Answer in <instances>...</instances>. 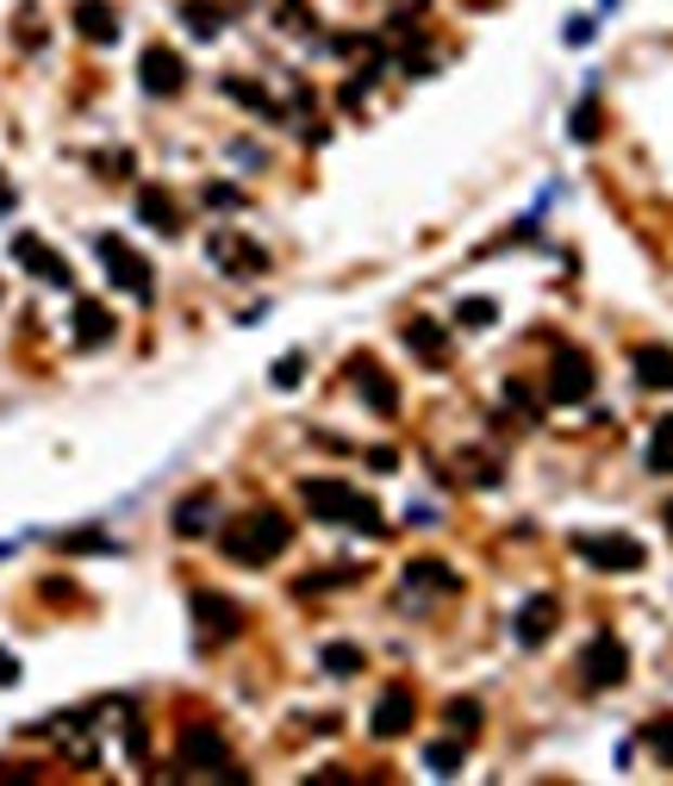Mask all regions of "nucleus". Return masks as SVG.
Here are the masks:
<instances>
[{
    "instance_id": "nucleus-22",
    "label": "nucleus",
    "mask_w": 673,
    "mask_h": 786,
    "mask_svg": "<svg viewBox=\"0 0 673 786\" xmlns=\"http://www.w3.org/2000/svg\"><path fill=\"white\" fill-rule=\"evenodd\" d=\"M181 20H187L194 38H219L224 31V7L219 0H181Z\"/></svg>"
},
{
    "instance_id": "nucleus-34",
    "label": "nucleus",
    "mask_w": 673,
    "mask_h": 786,
    "mask_svg": "<svg viewBox=\"0 0 673 786\" xmlns=\"http://www.w3.org/2000/svg\"><path fill=\"white\" fill-rule=\"evenodd\" d=\"M299 375H306V356H281L274 362V387H299Z\"/></svg>"
},
{
    "instance_id": "nucleus-11",
    "label": "nucleus",
    "mask_w": 673,
    "mask_h": 786,
    "mask_svg": "<svg viewBox=\"0 0 673 786\" xmlns=\"http://www.w3.org/2000/svg\"><path fill=\"white\" fill-rule=\"evenodd\" d=\"M555 631H561V600H555V593H536V600H523V606H518L512 636H518L523 649H543Z\"/></svg>"
},
{
    "instance_id": "nucleus-17",
    "label": "nucleus",
    "mask_w": 673,
    "mask_h": 786,
    "mask_svg": "<svg viewBox=\"0 0 673 786\" xmlns=\"http://www.w3.org/2000/svg\"><path fill=\"white\" fill-rule=\"evenodd\" d=\"M138 219H144L150 231L174 237V231H181V206H174L169 188H138Z\"/></svg>"
},
{
    "instance_id": "nucleus-10",
    "label": "nucleus",
    "mask_w": 673,
    "mask_h": 786,
    "mask_svg": "<svg viewBox=\"0 0 673 786\" xmlns=\"http://www.w3.org/2000/svg\"><path fill=\"white\" fill-rule=\"evenodd\" d=\"M586 394H593V362L580 350H561L555 369H548V400H555V407H580Z\"/></svg>"
},
{
    "instance_id": "nucleus-4",
    "label": "nucleus",
    "mask_w": 673,
    "mask_h": 786,
    "mask_svg": "<svg viewBox=\"0 0 673 786\" xmlns=\"http://www.w3.org/2000/svg\"><path fill=\"white\" fill-rule=\"evenodd\" d=\"M573 556L586 568H598V575H636V568H648V550L630 531H580L573 537Z\"/></svg>"
},
{
    "instance_id": "nucleus-9",
    "label": "nucleus",
    "mask_w": 673,
    "mask_h": 786,
    "mask_svg": "<svg viewBox=\"0 0 673 786\" xmlns=\"http://www.w3.org/2000/svg\"><path fill=\"white\" fill-rule=\"evenodd\" d=\"M194 624H199V643H231L244 631V606L224 600V593H194Z\"/></svg>"
},
{
    "instance_id": "nucleus-13",
    "label": "nucleus",
    "mask_w": 673,
    "mask_h": 786,
    "mask_svg": "<svg viewBox=\"0 0 673 786\" xmlns=\"http://www.w3.org/2000/svg\"><path fill=\"white\" fill-rule=\"evenodd\" d=\"M13 256H20L25 269H31V275L44 281V287H69V262H63V256L50 250L44 237H38V231H20V237H13Z\"/></svg>"
},
{
    "instance_id": "nucleus-3",
    "label": "nucleus",
    "mask_w": 673,
    "mask_h": 786,
    "mask_svg": "<svg viewBox=\"0 0 673 786\" xmlns=\"http://www.w3.org/2000/svg\"><path fill=\"white\" fill-rule=\"evenodd\" d=\"M174 761H181V774H219V781H244V768L231 761V743H224L206 718H194V724H181V736H174Z\"/></svg>"
},
{
    "instance_id": "nucleus-24",
    "label": "nucleus",
    "mask_w": 673,
    "mask_h": 786,
    "mask_svg": "<svg viewBox=\"0 0 673 786\" xmlns=\"http://www.w3.org/2000/svg\"><path fill=\"white\" fill-rule=\"evenodd\" d=\"M648 475H673V418H661L655 425V437H648V456H643Z\"/></svg>"
},
{
    "instance_id": "nucleus-36",
    "label": "nucleus",
    "mask_w": 673,
    "mask_h": 786,
    "mask_svg": "<svg viewBox=\"0 0 673 786\" xmlns=\"http://www.w3.org/2000/svg\"><path fill=\"white\" fill-rule=\"evenodd\" d=\"M56 543H63V550H113L100 531H69V537H56Z\"/></svg>"
},
{
    "instance_id": "nucleus-41",
    "label": "nucleus",
    "mask_w": 673,
    "mask_h": 786,
    "mask_svg": "<svg viewBox=\"0 0 673 786\" xmlns=\"http://www.w3.org/2000/svg\"><path fill=\"white\" fill-rule=\"evenodd\" d=\"M20 681V656H7V649H0V686H13Z\"/></svg>"
},
{
    "instance_id": "nucleus-31",
    "label": "nucleus",
    "mask_w": 673,
    "mask_h": 786,
    "mask_svg": "<svg viewBox=\"0 0 673 786\" xmlns=\"http://www.w3.org/2000/svg\"><path fill=\"white\" fill-rule=\"evenodd\" d=\"M573 138H580V144H593V138H598V101H580V106H573Z\"/></svg>"
},
{
    "instance_id": "nucleus-1",
    "label": "nucleus",
    "mask_w": 673,
    "mask_h": 786,
    "mask_svg": "<svg viewBox=\"0 0 673 786\" xmlns=\"http://www.w3.org/2000/svg\"><path fill=\"white\" fill-rule=\"evenodd\" d=\"M287 543H294V518H281L274 506L237 512V518L219 531L224 562H237V568H269V562L287 550Z\"/></svg>"
},
{
    "instance_id": "nucleus-27",
    "label": "nucleus",
    "mask_w": 673,
    "mask_h": 786,
    "mask_svg": "<svg viewBox=\"0 0 673 786\" xmlns=\"http://www.w3.org/2000/svg\"><path fill=\"white\" fill-rule=\"evenodd\" d=\"M424 768H430V774H462V736H449V743H430V749H424Z\"/></svg>"
},
{
    "instance_id": "nucleus-30",
    "label": "nucleus",
    "mask_w": 673,
    "mask_h": 786,
    "mask_svg": "<svg viewBox=\"0 0 673 786\" xmlns=\"http://www.w3.org/2000/svg\"><path fill=\"white\" fill-rule=\"evenodd\" d=\"M355 575H362L355 562H337L331 575H306V581H299V593H324V587H349V581H355Z\"/></svg>"
},
{
    "instance_id": "nucleus-14",
    "label": "nucleus",
    "mask_w": 673,
    "mask_h": 786,
    "mask_svg": "<svg viewBox=\"0 0 673 786\" xmlns=\"http://www.w3.org/2000/svg\"><path fill=\"white\" fill-rule=\"evenodd\" d=\"M412 718H418V699H412V686H387L380 699H374V736H405L412 731Z\"/></svg>"
},
{
    "instance_id": "nucleus-8",
    "label": "nucleus",
    "mask_w": 673,
    "mask_h": 786,
    "mask_svg": "<svg viewBox=\"0 0 673 786\" xmlns=\"http://www.w3.org/2000/svg\"><path fill=\"white\" fill-rule=\"evenodd\" d=\"M138 81H144V94H156V101H174V94L187 88V63H181V51H169V44H150V51L138 56Z\"/></svg>"
},
{
    "instance_id": "nucleus-29",
    "label": "nucleus",
    "mask_w": 673,
    "mask_h": 786,
    "mask_svg": "<svg viewBox=\"0 0 673 786\" xmlns=\"http://www.w3.org/2000/svg\"><path fill=\"white\" fill-rule=\"evenodd\" d=\"M499 319V300H462L455 306V325L462 331H487Z\"/></svg>"
},
{
    "instance_id": "nucleus-40",
    "label": "nucleus",
    "mask_w": 673,
    "mask_h": 786,
    "mask_svg": "<svg viewBox=\"0 0 673 786\" xmlns=\"http://www.w3.org/2000/svg\"><path fill=\"white\" fill-rule=\"evenodd\" d=\"M561 38H568V44H593V20H586V13H580V20H568V31H561Z\"/></svg>"
},
{
    "instance_id": "nucleus-6",
    "label": "nucleus",
    "mask_w": 673,
    "mask_h": 786,
    "mask_svg": "<svg viewBox=\"0 0 673 786\" xmlns=\"http://www.w3.org/2000/svg\"><path fill=\"white\" fill-rule=\"evenodd\" d=\"M94 250H100V262H106V281H113L119 294H131V300H150V294H156V275H150V262L131 250L125 237H113V231H106V237H94Z\"/></svg>"
},
{
    "instance_id": "nucleus-21",
    "label": "nucleus",
    "mask_w": 673,
    "mask_h": 786,
    "mask_svg": "<svg viewBox=\"0 0 673 786\" xmlns=\"http://www.w3.org/2000/svg\"><path fill=\"white\" fill-rule=\"evenodd\" d=\"M405 344H412V356H424V362H449V331L437 325V319H405Z\"/></svg>"
},
{
    "instance_id": "nucleus-37",
    "label": "nucleus",
    "mask_w": 673,
    "mask_h": 786,
    "mask_svg": "<svg viewBox=\"0 0 673 786\" xmlns=\"http://www.w3.org/2000/svg\"><path fill=\"white\" fill-rule=\"evenodd\" d=\"M20 44H31V51L44 44V26H38V13H31V7L20 13Z\"/></svg>"
},
{
    "instance_id": "nucleus-35",
    "label": "nucleus",
    "mask_w": 673,
    "mask_h": 786,
    "mask_svg": "<svg viewBox=\"0 0 673 786\" xmlns=\"http://www.w3.org/2000/svg\"><path fill=\"white\" fill-rule=\"evenodd\" d=\"M206 206H231V212H237V206H244V194H237L231 181H206Z\"/></svg>"
},
{
    "instance_id": "nucleus-20",
    "label": "nucleus",
    "mask_w": 673,
    "mask_h": 786,
    "mask_svg": "<svg viewBox=\"0 0 673 786\" xmlns=\"http://www.w3.org/2000/svg\"><path fill=\"white\" fill-rule=\"evenodd\" d=\"M405 587H418V593H455V587H462V575H455L449 562L418 556V562H405Z\"/></svg>"
},
{
    "instance_id": "nucleus-25",
    "label": "nucleus",
    "mask_w": 673,
    "mask_h": 786,
    "mask_svg": "<svg viewBox=\"0 0 673 786\" xmlns=\"http://www.w3.org/2000/svg\"><path fill=\"white\" fill-rule=\"evenodd\" d=\"M443 718H449V731L468 743V736H480V718H487V711H480V699H449Z\"/></svg>"
},
{
    "instance_id": "nucleus-26",
    "label": "nucleus",
    "mask_w": 673,
    "mask_h": 786,
    "mask_svg": "<svg viewBox=\"0 0 673 786\" xmlns=\"http://www.w3.org/2000/svg\"><path fill=\"white\" fill-rule=\"evenodd\" d=\"M324 674H337V681H349V674H362V649L355 643H324Z\"/></svg>"
},
{
    "instance_id": "nucleus-7",
    "label": "nucleus",
    "mask_w": 673,
    "mask_h": 786,
    "mask_svg": "<svg viewBox=\"0 0 673 786\" xmlns=\"http://www.w3.org/2000/svg\"><path fill=\"white\" fill-rule=\"evenodd\" d=\"M206 256H212L219 275H237V281H249V275L269 269V250L249 244V237H237V231H212V237H206Z\"/></svg>"
},
{
    "instance_id": "nucleus-32",
    "label": "nucleus",
    "mask_w": 673,
    "mask_h": 786,
    "mask_svg": "<svg viewBox=\"0 0 673 786\" xmlns=\"http://www.w3.org/2000/svg\"><path fill=\"white\" fill-rule=\"evenodd\" d=\"M462 468H468L474 487H499V462L493 456H462Z\"/></svg>"
},
{
    "instance_id": "nucleus-5",
    "label": "nucleus",
    "mask_w": 673,
    "mask_h": 786,
    "mask_svg": "<svg viewBox=\"0 0 673 786\" xmlns=\"http://www.w3.org/2000/svg\"><path fill=\"white\" fill-rule=\"evenodd\" d=\"M630 681V649H623L618 631H593V643L580 649V686L586 693H611V686Z\"/></svg>"
},
{
    "instance_id": "nucleus-42",
    "label": "nucleus",
    "mask_w": 673,
    "mask_h": 786,
    "mask_svg": "<svg viewBox=\"0 0 673 786\" xmlns=\"http://www.w3.org/2000/svg\"><path fill=\"white\" fill-rule=\"evenodd\" d=\"M13 201H20V194H13V181L0 176V212H13Z\"/></svg>"
},
{
    "instance_id": "nucleus-39",
    "label": "nucleus",
    "mask_w": 673,
    "mask_h": 786,
    "mask_svg": "<svg viewBox=\"0 0 673 786\" xmlns=\"http://www.w3.org/2000/svg\"><path fill=\"white\" fill-rule=\"evenodd\" d=\"M281 26H287V31H306V26H312V20H306V0H287V7H281Z\"/></svg>"
},
{
    "instance_id": "nucleus-33",
    "label": "nucleus",
    "mask_w": 673,
    "mask_h": 786,
    "mask_svg": "<svg viewBox=\"0 0 673 786\" xmlns=\"http://www.w3.org/2000/svg\"><path fill=\"white\" fill-rule=\"evenodd\" d=\"M505 400H512V407L523 412V425H536V394H530L523 381H512V387H505Z\"/></svg>"
},
{
    "instance_id": "nucleus-43",
    "label": "nucleus",
    "mask_w": 673,
    "mask_h": 786,
    "mask_svg": "<svg viewBox=\"0 0 673 786\" xmlns=\"http://www.w3.org/2000/svg\"><path fill=\"white\" fill-rule=\"evenodd\" d=\"M661 518H668V537H673V500H668V512H661Z\"/></svg>"
},
{
    "instance_id": "nucleus-12",
    "label": "nucleus",
    "mask_w": 673,
    "mask_h": 786,
    "mask_svg": "<svg viewBox=\"0 0 673 786\" xmlns=\"http://www.w3.org/2000/svg\"><path fill=\"white\" fill-rule=\"evenodd\" d=\"M349 381H355V394L368 400V412H380V418H393L399 412V387H393V375H387L380 362L355 356V362H349Z\"/></svg>"
},
{
    "instance_id": "nucleus-18",
    "label": "nucleus",
    "mask_w": 673,
    "mask_h": 786,
    "mask_svg": "<svg viewBox=\"0 0 673 786\" xmlns=\"http://www.w3.org/2000/svg\"><path fill=\"white\" fill-rule=\"evenodd\" d=\"M630 369H636V381H643L648 394H668L673 387V350L668 344H643V350L630 356Z\"/></svg>"
},
{
    "instance_id": "nucleus-28",
    "label": "nucleus",
    "mask_w": 673,
    "mask_h": 786,
    "mask_svg": "<svg viewBox=\"0 0 673 786\" xmlns=\"http://www.w3.org/2000/svg\"><path fill=\"white\" fill-rule=\"evenodd\" d=\"M643 749H655V761L673 768V718H648L643 724Z\"/></svg>"
},
{
    "instance_id": "nucleus-38",
    "label": "nucleus",
    "mask_w": 673,
    "mask_h": 786,
    "mask_svg": "<svg viewBox=\"0 0 673 786\" xmlns=\"http://www.w3.org/2000/svg\"><path fill=\"white\" fill-rule=\"evenodd\" d=\"M100 176H131V151H106L100 156Z\"/></svg>"
},
{
    "instance_id": "nucleus-16",
    "label": "nucleus",
    "mask_w": 673,
    "mask_h": 786,
    "mask_svg": "<svg viewBox=\"0 0 673 786\" xmlns=\"http://www.w3.org/2000/svg\"><path fill=\"white\" fill-rule=\"evenodd\" d=\"M113 331H119V319H113L100 300H75V344H81V350L113 344Z\"/></svg>"
},
{
    "instance_id": "nucleus-23",
    "label": "nucleus",
    "mask_w": 673,
    "mask_h": 786,
    "mask_svg": "<svg viewBox=\"0 0 673 786\" xmlns=\"http://www.w3.org/2000/svg\"><path fill=\"white\" fill-rule=\"evenodd\" d=\"M219 88H224V94H231V101H244L249 113H256V119H281V106H274L269 94H262V88H256V81H244V76H224Z\"/></svg>"
},
{
    "instance_id": "nucleus-2",
    "label": "nucleus",
    "mask_w": 673,
    "mask_h": 786,
    "mask_svg": "<svg viewBox=\"0 0 673 786\" xmlns=\"http://www.w3.org/2000/svg\"><path fill=\"white\" fill-rule=\"evenodd\" d=\"M299 500H306V512L319 518V525H349V531H368L380 537L387 531V518H380V506H374L368 493H355L349 481H299Z\"/></svg>"
},
{
    "instance_id": "nucleus-19",
    "label": "nucleus",
    "mask_w": 673,
    "mask_h": 786,
    "mask_svg": "<svg viewBox=\"0 0 673 786\" xmlns=\"http://www.w3.org/2000/svg\"><path fill=\"white\" fill-rule=\"evenodd\" d=\"M212 512H219V493H212V487H194V493L174 506V531L181 537H206L212 531Z\"/></svg>"
},
{
    "instance_id": "nucleus-15",
    "label": "nucleus",
    "mask_w": 673,
    "mask_h": 786,
    "mask_svg": "<svg viewBox=\"0 0 673 786\" xmlns=\"http://www.w3.org/2000/svg\"><path fill=\"white\" fill-rule=\"evenodd\" d=\"M75 31L88 38V44H119V13L106 7V0H75Z\"/></svg>"
}]
</instances>
